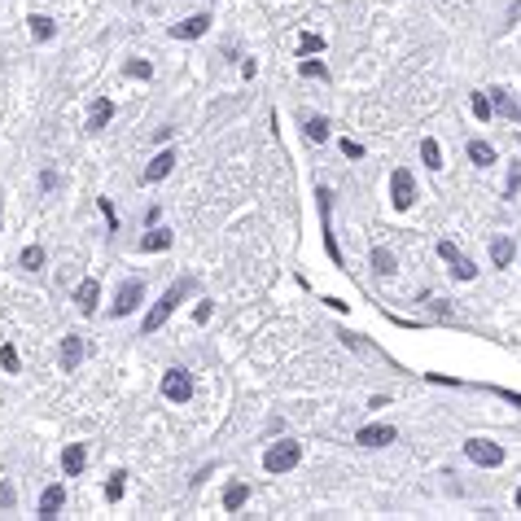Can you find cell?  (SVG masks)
Masks as SVG:
<instances>
[{
  "label": "cell",
  "instance_id": "6da1fadb",
  "mask_svg": "<svg viewBox=\"0 0 521 521\" xmlns=\"http://www.w3.org/2000/svg\"><path fill=\"white\" fill-rule=\"evenodd\" d=\"M193 289H198V285H193V276H184V281H175L171 289H167V294H162L154 307H149V316H145V324H140V333L145 337H149V333H158L162 329V324H167L171 320V311H175V307H180L189 294H193Z\"/></svg>",
  "mask_w": 521,
  "mask_h": 521
},
{
  "label": "cell",
  "instance_id": "7a4b0ae2",
  "mask_svg": "<svg viewBox=\"0 0 521 521\" xmlns=\"http://www.w3.org/2000/svg\"><path fill=\"white\" fill-rule=\"evenodd\" d=\"M298 460H302V443H294V438H285V443L267 447V455H263V469H267V474H289V469H298Z\"/></svg>",
  "mask_w": 521,
  "mask_h": 521
},
{
  "label": "cell",
  "instance_id": "3957f363",
  "mask_svg": "<svg viewBox=\"0 0 521 521\" xmlns=\"http://www.w3.org/2000/svg\"><path fill=\"white\" fill-rule=\"evenodd\" d=\"M390 202H395V210H408L416 202V184H412V171L408 167L390 171Z\"/></svg>",
  "mask_w": 521,
  "mask_h": 521
},
{
  "label": "cell",
  "instance_id": "277c9868",
  "mask_svg": "<svg viewBox=\"0 0 521 521\" xmlns=\"http://www.w3.org/2000/svg\"><path fill=\"white\" fill-rule=\"evenodd\" d=\"M140 302H145V281H123L119 294H114V307H110V311H114V316H132Z\"/></svg>",
  "mask_w": 521,
  "mask_h": 521
},
{
  "label": "cell",
  "instance_id": "5b68a950",
  "mask_svg": "<svg viewBox=\"0 0 521 521\" xmlns=\"http://www.w3.org/2000/svg\"><path fill=\"white\" fill-rule=\"evenodd\" d=\"M162 399H171V403H189L193 399V377L184 368H171L167 377H162Z\"/></svg>",
  "mask_w": 521,
  "mask_h": 521
},
{
  "label": "cell",
  "instance_id": "8992f818",
  "mask_svg": "<svg viewBox=\"0 0 521 521\" xmlns=\"http://www.w3.org/2000/svg\"><path fill=\"white\" fill-rule=\"evenodd\" d=\"M464 455H469L474 464H482V469H495V464H504V447L486 443V438H469V443H464Z\"/></svg>",
  "mask_w": 521,
  "mask_h": 521
},
{
  "label": "cell",
  "instance_id": "52a82bcc",
  "mask_svg": "<svg viewBox=\"0 0 521 521\" xmlns=\"http://www.w3.org/2000/svg\"><path fill=\"white\" fill-rule=\"evenodd\" d=\"M316 202H320V223H324V250H329L333 263H342V250H337V237H333V219H329V189H316Z\"/></svg>",
  "mask_w": 521,
  "mask_h": 521
},
{
  "label": "cell",
  "instance_id": "ba28073f",
  "mask_svg": "<svg viewBox=\"0 0 521 521\" xmlns=\"http://www.w3.org/2000/svg\"><path fill=\"white\" fill-rule=\"evenodd\" d=\"M438 254H443L447 263H451V276H460V281H474V276H478V267L469 263V258H464L460 250H455L451 241H438Z\"/></svg>",
  "mask_w": 521,
  "mask_h": 521
},
{
  "label": "cell",
  "instance_id": "9c48e42d",
  "mask_svg": "<svg viewBox=\"0 0 521 521\" xmlns=\"http://www.w3.org/2000/svg\"><path fill=\"white\" fill-rule=\"evenodd\" d=\"M206 31H210V13H193V18L171 27V40H198V36H206Z\"/></svg>",
  "mask_w": 521,
  "mask_h": 521
},
{
  "label": "cell",
  "instance_id": "30bf717a",
  "mask_svg": "<svg viewBox=\"0 0 521 521\" xmlns=\"http://www.w3.org/2000/svg\"><path fill=\"white\" fill-rule=\"evenodd\" d=\"M491 110L504 114V119H513V123H521V105L513 101V92H508V88H491Z\"/></svg>",
  "mask_w": 521,
  "mask_h": 521
},
{
  "label": "cell",
  "instance_id": "8fae6325",
  "mask_svg": "<svg viewBox=\"0 0 521 521\" xmlns=\"http://www.w3.org/2000/svg\"><path fill=\"white\" fill-rule=\"evenodd\" d=\"M96 302H101V285L96 281H79V289H75V307L84 316H92L96 311Z\"/></svg>",
  "mask_w": 521,
  "mask_h": 521
},
{
  "label": "cell",
  "instance_id": "7c38bea8",
  "mask_svg": "<svg viewBox=\"0 0 521 521\" xmlns=\"http://www.w3.org/2000/svg\"><path fill=\"white\" fill-rule=\"evenodd\" d=\"M84 464H88V447L84 443H71L66 451H61V469H66V478H79V474H84Z\"/></svg>",
  "mask_w": 521,
  "mask_h": 521
},
{
  "label": "cell",
  "instance_id": "4fadbf2b",
  "mask_svg": "<svg viewBox=\"0 0 521 521\" xmlns=\"http://www.w3.org/2000/svg\"><path fill=\"white\" fill-rule=\"evenodd\" d=\"M355 443L360 447H386V443H395V430L390 425H364L360 434H355Z\"/></svg>",
  "mask_w": 521,
  "mask_h": 521
},
{
  "label": "cell",
  "instance_id": "5bb4252c",
  "mask_svg": "<svg viewBox=\"0 0 521 521\" xmlns=\"http://www.w3.org/2000/svg\"><path fill=\"white\" fill-rule=\"evenodd\" d=\"M171 167H175V154H171V149H162V154L149 162V167H145V184H158V180H167V175H171Z\"/></svg>",
  "mask_w": 521,
  "mask_h": 521
},
{
  "label": "cell",
  "instance_id": "9a60e30c",
  "mask_svg": "<svg viewBox=\"0 0 521 521\" xmlns=\"http://www.w3.org/2000/svg\"><path fill=\"white\" fill-rule=\"evenodd\" d=\"M66 504V486H48V491L40 495V513L36 517H44V521H53L57 517V508Z\"/></svg>",
  "mask_w": 521,
  "mask_h": 521
},
{
  "label": "cell",
  "instance_id": "2e32d148",
  "mask_svg": "<svg viewBox=\"0 0 521 521\" xmlns=\"http://www.w3.org/2000/svg\"><path fill=\"white\" fill-rule=\"evenodd\" d=\"M517 258V241L513 237H491V263L495 267H508Z\"/></svg>",
  "mask_w": 521,
  "mask_h": 521
},
{
  "label": "cell",
  "instance_id": "e0dca14e",
  "mask_svg": "<svg viewBox=\"0 0 521 521\" xmlns=\"http://www.w3.org/2000/svg\"><path fill=\"white\" fill-rule=\"evenodd\" d=\"M79 360H84V337H79V333H71L66 342H61V368H66V372H75V368H79Z\"/></svg>",
  "mask_w": 521,
  "mask_h": 521
},
{
  "label": "cell",
  "instance_id": "ac0fdd59",
  "mask_svg": "<svg viewBox=\"0 0 521 521\" xmlns=\"http://www.w3.org/2000/svg\"><path fill=\"white\" fill-rule=\"evenodd\" d=\"M110 119H114V101H96V105L88 110V123H84V127H88V132H101Z\"/></svg>",
  "mask_w": 521,
  "mask_h": 521
},
{
  "label": "cell",
  "instance_id": "d6986e66",
  "mask_svg": "<svg viewBox=\"0 0 521 521\" xmlns=\"http://www.w3.org/2000/svg\"><path fill=\"white\" fill-rule=\"evenodd\" d=\"M167 246H171V233H167V228H154V233L140 237V250H145V254H162Z\"/></svg>",
  "mask_w": 521,
  "mask_h": 521
},
{
  "label": "cell",
  "instance_id": "ffe728a7",
  "mask_svg": "<svg viewBox=\"0 0 521 521\" xmlns=\"http://www.w3.org/2000/svg\"><path fill=\"white\" fill-rule=\"evenodd\" d=\"M246 495H250V486H246V482H228V486H223V508H228V513H237L241 504H246Z\"/></svg>",
  "mask_w": 521,
  "mask_h": 521
},
{
  "label": "cell",
  "instance_id": "44dd1931",
  "mask_svg": "<svg viewBox=\"0 0 521 521\" xmlns=\"http://www.w3.org/2000/svg\"><path fill=\"white\" fill-rule=\"evenodd\" d=\"M372 272H377V276H395V272H399V267H395V254H390L386 246L372 250Z\"/></svg>",
  "mask_w": 521,
  "mask_h": 521
},
{
  "label": "cell",
  "instance_id": "7402d4cb",
  "mask_svg": "<svg viewBox=\"0 0 521 521\" xmlns=\"http://www.w3.org/2000/svg\"><path fill=\"white\" fill-rule=\"evenodd\" d=\"M469 158H474L478 167H491V162H495V149H491V140H469Z\"/></svg>",
  "mask_w": 521,
  "mask_h": 521
},
{
  "label": "cell",
  "instance_id": "603a6c76",
  "mask_svg": "<svg viewBox=\"0 0 521 521\" xmlns=\"http://www.w3.org/2000/svg\"><path fill=\"white\" fill-rule=\"evenodd\" d=\"M420 158H425V167H430V171L443 167V149H438V140H434V136L420 140Z\"/></svg>",
  "mask_w": 521,
  "mask_h": 521
},
{
  "label": "cell",
  "instance_id": "cb8c5ba5",
  "mask_svg": "<svg viewBox=\"0 0 521 521\" xmlns=\"http://www.w3.org/2000/svg\"><path fill=\"white\" fill-rule=\"evenodd\" d=\"M18 263H22L27 272H36V267H44V250H40V246H27V250L18 254Z\"/></svg>",
  "mask_w": 521,
  "mask_h": 521
},
{
  "label": "cell",
  "instance_id": "d4e9b609",
  "mask_svg": "<svg viewBox=\"0 0 521 521\" xmlns=\"http://www.w3.org/2000/svg\"><path fill=\"white\" fill-rule=\"evenodd\" d=\"M53 18H31V36H36V40H53Z\"/></svg>",
  "mask_w": 521,
  "mask_h": 521
},
{
  "label": "cell",
  "instance_id": "484cf974",
  "mask_svg": "<svg viewBox=\"0 0 521 521\" xmlns=\"http://www.w3.org/2000/svg\"><path fill=\"white\" fill-rule=\"evenodd\" d=\"M469 105H474V119H491V96H486V92H474V101H469Z\"/></svg>",
  "mask_w": 521,
  "mask_h": 521
},
{
  "label": "cell",
  "instance_id": "4316f807",
  "mask_svg": "<svg viewBox=\"0 0 521 521\" xmlns=\"http://www.w3.org/2000/svg\"><path fill=\"white\" fill-rule=\"evenodd\" d=\"M307 140H329V123H324V119H307Z\"/></svg>",
  "mask_w": 521,
  "mask_h": 521
},
{
  "label": "cell",
  "instance_id": "83f0119b",
  "mask_svg": "<svg viewBox=\"0 0 521 521\" xmlns=\"http://www.w3.org/2000/svg\"><path fill=\"white\" fill-rule=\"evenodd\" d=\"M298 75H302V79H329V71H324V61H311V57H307L302 66H298Z\"/></svg>",
  "mask_w": 521,
  "mask_h": 521
},
{
  "label": "cell",
  "instance_id": "f1b7e54d",
  "mask_svg": "<svg viewBox=\"0 0 521 521\" xmlns=\"http://www.w3.org/2000/svg\"><path fill=\"white\" fill-rule=\"evenodd\" d=\"M320 48H324V40L311 36V31H307V36H298V53H302V57H307V53H320Z\"/></svg>",
  "mask_w": 521,
  "mask_h": 521
},
{
  "label": "cell",
  "instance_id": "f546056e",
  "mask_svg": "<svg viewBox=\"0 0 521 521\" xmlns=\"http://www.w3.org/2000/svg\"><path fill=\"white\" fill-rule=\"evenodd\" d=\"M521 193V162H513V171H508V189H504V198H517Z\"/></svg>",
  "mask_w": 521,
  "mask_h": 521
},
{
  "label": "cell",
  "instance_id": "4dcf8cb0",
  "mask_svg": "<svg viewBox=\"0 0 521 521\" xmlns=\"http://www.w3.org/2000/svg\"><path fill=\"white\" fill-rule=\"evenodd\" d=\"M0 364H5V372H18V351H13L9 342L0 346Z\"/></svg>",
  "mask_w": 521,
  "mask_h": 521
},
{
  "label": "cell",
  "instance_id": "1f68e13d",
  "mask_svg": "<svg viewBox=\"0 0 521 521\" xmlns=\"http://www.w3.org/2000/svg\"><path fill=\"white\" fill-rule=\"evenodd\" d=\"M127 75H132V79H149L154 66H149V61H127Z\"/></svg>",
  "mask_w": 521,
  "mask_h": 521
},
{
  "label": "cell",
  "instance_id": "d6a6232c",
  "mask_svg": "<svg viewBox=\"0 0 521 521\" xmlns=\"http://www.w3.org/2000/svg\"><path fill=\"white\" fill-rule=\"evenodd\" d=\"M105 499H123V474H114L110 486H105Z\"/></svg>",
  "mask_w": 521,
  "mask_h": 521
},
{
  "label": "cell",
  "instance_id": "836d02e7",
  "mask_svg": "<svg viewBox=\"0 0 521 521\" xmlns=\"http://www.w3.org/2000/svg\"><path fill=\"white\" fill-rule=\"evenodd\" d=\"M96 206H101V215H105V223H110V228H119V215H114V206H110V198H101V202H96Z\"/></svg>",
  "mask_w": 521,
  "mask_h": 521
},
{
  "label": "cell",
  "instance_id": "e575fe53",
  "mask_svg": "<svg viewBox=\"0 0 521 521\" xmlns=\"http://www.w3.org/2000/svg\"><path fill=\"white\" fill-rule=\"evenodd\" d=\"M342 154H346V158H364V145L360 140H342Z\"/></svg>",
  "mask_w": 521,
  "mask_h": 521
},
{
  "label": "cell",
  "instance_id": "d590c367",
  "mask_svg": "<svg viewBox=\"0 0 521 521\" xmlns=\"http://www.w3.org/2000/svg\"><path fill=\"white\" fill-rule=\"evenodd\" d=\"M0 508H13V486L0 482Z\"/></svg>",
  "mask_w": 521,
  "mask_h": 521
},
{
  "label": "cell",
  "instance_id": "8d00e7d4",
  "mask_svg": "<svg viewBox=\"0 0 521 521\" xmlns=\"http://www.w3.org/2000/svg\"><path fill=\"white\" fill-rule=\"evenodd\" d=\"M491 395H499V399H508V403H517V408H521V395H517V390H504V386H495Z\"/></svg>",
  "mask_w": 521,
  "mask_h": 521
},
{
  "label": "cell",
  "instance_id": "74e56055",
  "mask_svg": "<svg viewBox=\"0 0 521 521\" xmlns=\"http://www.w3.org/2000/svg\"><path fill=\"white\" fill-rule=\"evenodd\" d=\"M193 320H198V324H206V320H210V302H202L198 311H193Z\"/></svg>",
  "mask_w": 521,
  "mask_h": 521
},
{
  "label": "cell",
  "instance_id": "f35d334b",
  "mask_svg": "<svg viewBox=\"0 0 521 521\" xmlns=\"http://www.w3.org/2000/svg\"><path fill=\"white\" fill-rule=\"evenodd\" d=\"M517 508H521V486H517Z\"/></svg>",
  "mask_w": 521,
  "mask_h": 521
}]
</instances>
